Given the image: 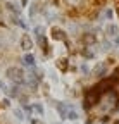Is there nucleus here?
<instances>
[{
  "label": "nucleus",
  "instance_id": "4",
  "mask_svg": "<svg viewBox=\"0 0 119 124\" xmlns=\"http://www.w3.org/2000/svg\"><path fill=\"white\" fill-rule=\"evenodd\" d=\"M105 72H107V66L103 64V62H98V64L93 67V74H95L97 78H102V76H105Z\"/></svg>",
  "mask_w": 119,
  "mask_h": 124
},
{
  "label": "nucleus",
  "instance_id": "10",
  "mask_svg": "<svg viewBox=\"0 0 119 124\" xmlns=\"http://www.w3.org/2000/svg\"><path fill=\"white\" fill-rule=\"evenodd\" d=\"M33 110H36V112L41 116V114H43V107H41L40 103H33Z\"/></svg>",
  "mask_w": 119,
  "mask_h": 124
},
{
  "label": "nucleus",
  "instance_id": "13",
  "mask_svg": "<svg viewBox=\"0 0 119 124\" xmlns=\"http://www.w3.org/2000/svg\"><path fill=\"white\" fill-rule=\"evenodd\" d=\"M112 17V10H105V19H111Z\"/></svg>",
  "mask_w": 119,
  "mask_h": 124
},
{
  "label": "nucleus",
  "instance_id": "14",
  "mask_svg": "<svg viewBox=\"0 0 119 124\" xmlns=\"http://www.w3.org/2000/svg\"><path fill=\"white\" fill-rule=\"evenodd\" d=\"M2 105H4V107H9V105H10V100H9V98H5V100L2 102Z\"/></svg>",
  "mask_w": 119,
  "mask_h": 124
},
{
  "label": "nucleus",
  "instance_id": "8",
  "mask_svg": "<svg viewBox=\"0 0 119 124\" xmlns=\"http://www.w3.org/2000/svg\"><path fill=\"white\" fill-rule=\"evenodd\" d=\"M67 119H69V121H78V119H79L78 112L74 110V107H72V105H71V108H69V114H67Z\"/></svg>",
  "mask_w": 119,
  "mask_h": 124
},
{
  "label": "nucleus",
  "instance_id": "1",
  "mask_svg": "<svg viewBox=\"0 0 119 124\" xmlns=\"http://www.w3.org/2000/svg\"><path fill=\"white\" fill-rule=\"evenodd\" d=\"M7 78L10 81H14L16 85H26V79H24V72L19 69V67H9L7 69Z\"/></svg>",
  "mask_w": 119,
  "mask_h": 124
},
{
  "label": "nucleus",
  "instance_id": "16",
  "mask_svg": "<svg viewBox=\"0 0 119 124\" xmlns=\"http://www.w3.org/2000/svg\"><path fill=\"white\" fill-rule=\"evenodd\" d=\"M21 2H23V5H26V4H28V0H21Z\"/></svg>",
  "mask_w": 119,
  "mask_h": 124
},
{
  "label": "nucleus",
  "instance_id": "2",
  "mask_svg": "<svg viewBox=\"0 0 119 124\" xmlns=\"http://www.w3.org/2000/svg\"><path fill=\"white\" fill-rule=\"evenodd\" d=\"M21 48L24 52H28V50L33 48V41H31V38H29V35H23L21 36Z\"/></svg>",
  "mask_w": 119,
  "mask_h": 124
},
{
  "label": "nucleus",
  "instance_id": "9",
  "mask_svg": "<svg viewBox=\"0 0 119 124\" xmlns=\"http://www.w3.org/2000/svg\"><path fill=\"white\" fill-rule=\"evenodd\" d=\"M57 67L61 69V71H66L69 66H67V59H59L57 60Z\"/></svg>",
  "mask_w": 119,
  "mask_h": 124
},
{
  "label": "nucleus",
  "instance_id": "12",
  "mask_svg": "<svg viewBox=\"0 0 119 124\" xmlns=\"http://www.w3.org/2000/svg\"><path fill=\"white\" fill-rule=\"evenodd\" d=\"M81 71H83V74H88V72H90V67H88L86 64H83L81 66Z\"/></svg>",
  "mask_w": 119,
  "mask_h": 124
},
{
  "label": "nucleus",
  "instance_id": "3",
  "mask_svg": "<svg viewBox=\"0 0 119 124\" xmlns=\"http://www.w3.org/2000/svg\"><path fill=\"white\" fill-rule=\"evenodd\" d=\"M69 108H71V105H67V103H57V112L61 116V119H67Z\"/></svg>",
  "mask_w": 119,
  "mask_h": 124
},
{
  "label": "nucleus",
  "instance_id": "7",
  "mask_svg": "<svg viewBox=\"0 0 119 124\" xmlns=\"http://www.w3.org/2000/svg\"><path fill=\"white\" fill-rule=\"evenodd\" d=\"M23 62H24V66L33 67V66H35V57H33L31 54H26V55L23 57Z\"/></svg>",
  "mask_w": 119,
  "mask_h": 124
},
{
  "label": "nucleus",
  "instance_id": "6",
  "mask_svg": "<svg viewBox=\"0 0 119 124\" xmlns=\"http://www.w3.org/2000/svg\"><path fill=\"white\" fill-rule=\"evenodd\" d=\"M105 31H107V35H109V36H114V38L119 35V28H117L116 24H109V26L105 28Z\"/></svg>",
  "mask_w": 119,
  "mask_h": 124
},
{
  "label": "nucleus",
  "instance_id": "11",
  "mask_svg": "<svg viewBox=\"0 0 119 124\" xmlns=\"http://www.w3.org/2000/svg\"><path fill=\"white\" fill-rule=\"evenodd\" d=\"M14 116H16V117H17V119H21V121H23V119H24V114H23V112H21V110H19V108H16V110H14Z\"/></svg>",
  "mask_w": 119,
  "mask_h": 124
},
{
  "label": "nucleus",
  "instance_id": "5",
  "mask_svg": "<svg viewBox=\"0 0 119 124\" xmlns=\"http://www.w3.org/2000/svg\"><path fill=\"white\" fill-rule=\"evenodd\" d=\"M52 38L54 40H64L66 35H64V31L61 28H52Z\"/></svg>",
  "mask_w": 119,
  "mask_h": 124
},
{
  "label": "nucleus",
  "instance_id": "15",
  "mask_svg": "<svg viewBox=\"0 0 119 124\" xmlns=\"http://www.w3.org/2000/svg\"><path fill=\"white\" fill-rule=\"evenodd\" d=\"M114 43H116V45H119V35L116 36V40H114Z\"/></svg>",
  "mask_w": 119,
  "mask_h": 124
}]
</instances>
